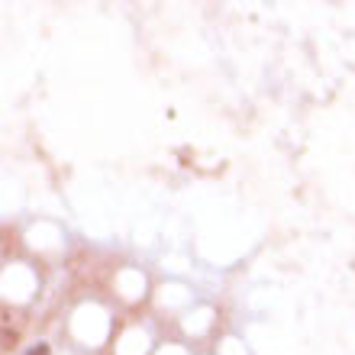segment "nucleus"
<instances>
[{
  "label": "nucleus",
  "instance_id": "nucleus-1",
  "mask_svg": "<svg viewBox=\"0 0 355 355\" xmlns=\"http://www.w3.org/2000/svg\"><path fill=\"white\" fill-rule=\"evenodd\" d=\"M26 355H49V346H46V343H39V346H33Z\"/></svg>",
  "mask_w": 355,
  "mask_h": 355
}]
</instances>
